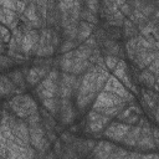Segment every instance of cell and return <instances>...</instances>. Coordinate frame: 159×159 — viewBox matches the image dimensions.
<instances>
[{
    "label": "cell",
    "mask_w": 159,
    "mask_h": 159,
    "mask_svg": "<svg viewBox=\"0 0 159 159\" xmlns=\"http://www.w3.org/2000/svg\"><path fill=\"white\" fill-rule=\"evenodd\" d=\"M9 106L11 111L16 114V117L20 119H26L29 116L37 113V106L35 101L30 96H26V94L12 98L9 102Z\"/></svg>",
    "instance_id": "obj_1"
},
{
    "label": "cell",
    "mask_w": 159,
    "mask_h": 159,
    "mask_svg": "<svg viewBox=\"0 0 159 159\" xmlns=\"http://www.w3.org/2000/svg\"><path fill=\"white\" fill-rule=\"evenodd\" d=\"M57 78H58V72L52 71L41 82H39V86L36 88V93L41 99L55 97V94L57 93V88H58Z\"/></svg>",
    "instance_id": "obj_2"
},
{
    "label": "cell",
    "mask_w": 159,
    "mask_h": 159,
    "mask_svg": "<svg viewBox=\"0 0 159 159\" xmlns=\"http://www.w3.org/2000/svg\"><path fill=\"white\" fill-rule=\"evenodd\" d=\"M124 102H127V101L123 99L122 97H119V96H117L112 92H108V91H102V92H98V94L96 96L92 109L98 111V109L108 108V107L117 106V104H120V103H124Z\"/></svg>",
    "instance_id": "obj_3"
},
{
    "label": "cell",
    "mask_w": 159,
    "mask_h": 159,
    "mask_svg": "<svg viewBox=\"0 0 159 159\" xmlns=\"http://www.w3.org/2000/svg\"><path fill=\"white\" fill-rule=\"evenodd\" d=\"M109 122H111V117L92 109L87 116V130L89 133H98L102 129H104Z\"/></svg>",
    "instance_id": "obj_4"
},
{
    "label": "cell",
    "mask_w": 159,
    "mask_h": 159,
    "mask_svg": "<svg viewBox=\"0 0 159 159\" xmlns=\"http://www.w3.org/2000/svg\"><path fill=\"white\" fill-rule=\"evenodd\" d=\"M29 128V138H30V144L35 148V149H42L46 145V138H45V133L43 129L40 125V122H34V123H29L27 125Z\"/></svg>",
    "instance_id": "obj_5"
},
{
    "label": "cell",
    "mask_w": 159,
    "mask_h": 159,
    "mask_svg": "<svg viewBox=\"0 0 159 159\" xmlns=\"http://www.w3.org/2000/svg\"><path fill=\"white\" fill-rule=\"evenodd\" d=\"M103 91H108V92H112L119 97H122L123 99L128 101L130 98V93L129 91L125 88V86L116 77V76H109L107 77L106 82H104V86H103Z\"/></svg>",
    "instance_id": "obj_6"
},
{
    "label": "cell",
    "mask_w": 159,
    "mask_h": 159,
    "mask_svg": "<svg viewBox=\"0 0 159 159\" xmlns=\"http://www.w3.org/2000/svg\"><path fill=\"white\" fill-rule=\"evenodd\" d=\"M129 128L130 125L127 123H120V122L108 123L107 127L104 128V137L116 142H120L125 135V133L129 130Z\"/></svg>",
    "instance_id": "obj_7"
},
{
    "label": "cell",
    "mask_w": 159,
    "mask_h": 159,
    "mask_svg": "<svg viewBox=\"0 0 159 159\" xmlns=\"http://www.w3.org/2000/svg\"><path fill=\"white\" fill-rule=\"evenodd\" d=\"M58 114H61V119L63 124H70L73 122L75 119V111L72 108V104L70 102V99L63 98L62 101H60V112Z\"/></svg>",
    "instance_id": "obj_8"
},
{
    "label": "cell",
    "mask_w": 159,
    "mask_h": 159,
    "mask_svg": "<svg viewBox=\"0 0 159 159\" xmlns=\"http://www.w3.org/2000/svg\"><path fill=\"white\" fill-rule=\"evenodd\" d=\"M116 145H113L109 142H99L96 148L93 149V154L92 157L94 158H109L111 154L113 153Z\"/></svg>",
    "instance_id": "obj_9"
},
{
    "label": "cell",
    "mask_w": 159,
    "mask_h": 159,
    "mask_svg": "<svg viewBox=\"0 0 159 159\" xmlns=\"http://www.w3.org/2000/svg\"><path fill=\"white\" fill-rule=\"evenodd\" d=\"M139 134H140V127H133V128L130 127L120 142L123 144H125L127 147H135L138 138H139Z\"/></svg>",
    "instance_id": "obj_10"
},
{
    "label": "cell",
    "mask_w": 159,
    "mask_h": 159,
    "mask_svg": "<svg viewBox=\"0 0 159 159\" xmlns=\"http://www.w3.org/2000/svg\"><path fill=\"white\" fill-rule=\"evenodd\" d=\"M47 71L45 68H40V67H36V68H31L27 75H26V81L29 84H37L45 76H46Z\"/></svg>",
    "instance_id": "obj_11"
},
{
    "label": "cell",
    "mask_w": 159,
    "mask_h": 159,
    "mask_svg": "<svg viewBox=\"0 0 159 159\" xmlns=\"http://www.w3.org/2000/svg\"><path fill=\"white\" fill-rule=\"evenodd\" d=\"M37 40H39V34H37L36 31H30V32H27V34L22 37V40H21L22 51L29 52V51L36 45Z\"/></svg>",
    "instance_id": "obj_12"
},
{
    "label": "cell",
    "mask_w": 159,
    "mask_h": 159,
    "mask_svg": "<svg viewBox=\"0 0 159 159\" xmlns=\"http://www.w3.org/2000/svg\"><path fill=\"white\" fill-rule=\"evenodd\" d=\"M42 103L43 106L46 107L47 111H50L53 116H57L58 112H60V101L56 99V98H46V99H42Z\"/></svg>",
    "instance_id": "obj_13"
},
{
    "label": "cell",
    "mask_w": 159,
    "mask_h": 159,
    "mask_svg": "<svg viewBox=\"0 0 159 159\" xmlns=\"http://www.w3.org/2000/svg\"><path fill=\"white\" fill-rule=\"evenodd\" d=\"M91 32H92V25H89L88 22L82 21L80 24V27H78V31H77V39L80 41L84 40L91 35Z\"/></svg>",
    "instance_id": "obj_14"
},
{
    "label": "cell",
    "mask_w": 159,
    "mask_h": 159,
    "mask_svg": "<svg viewBox=\"0 0 159 159\" xmlns=\"http://www.w3.org/2000/svg\"><path fill=\"white\" fill-rule=\"evenodd\" d=\"M12 91H15V86L10 80L6 78H0V94H9Z\"/></svg>",
    "instance_id": "obj_15"
},
{
    "label": "cell",
    "mask_w": 159,
    "mask_h": 159,
    "mask_svg": "<svg viewBox=\"0 0 159 159\" xmlns=\"http://www.w3.org/2000/svg\"><path fill=\"white\" fill-rule=\"evenodd\" d=\"M155 80H157V77L153 75V73H150L149 71H144L142 75H140V81L142 82H144L147 86H152L153 83H155Z\"/></svg>",
    "instance_id": "obj_16"
},
{
    "label": "cell",
    "mask_w": 159,
    "mask_h": 159,
    "mask_svg": "<svg viewBox=\"0 0 159 159\" xmlns=\"http://www.w3.org/2000/svg\"><path fill=\"white\" fill-rule=\"evenodd\" d=\"M25 16H26L30 21H32V22H36V21H37V15H36V10H35L34 5L29 6V7L25 10Z\"/></svg>",
    "instance_id": "obj_17"
},
{
    "label": "cell",
    "mask_w": 159,
    "mask_h": 159,
    "mask_svg": "<svg viewBox=\"0 0 159 159\" xmlns=\"http://www.w3.org/2000/svg\"><path fill=\"white\" fill-rule=\"evenodd\" d=\"M118 61H119V60H118L117 57H114V56H107L106 60H104V63H106V67H107L108 70L113 71V68L117 66Z\"/></svg>",
    "instance_id": "obj_18"
},
{
    "label": "cell",
    "mask_w": 159,
    "mask_h": 159,
    "mask_svg": "<svg viewBox=\"0 0 159 159\" xmlns=\"http://www.w3.org/2000/svg\"><path fill=\"white\" fill-rule=\"evenodd\" d=\"M0 5L5 9L10 10H16V0H0Z\"/></svg>",
    "instance_id": "obj_19"
},
{
    "label": "cell",
    "mask_w": 159,
    "mask_h": 159,
    "mask_svg": "<svg viewBox=\"0 0 159 159\" xmlns=\"http://www.w3.org/2000/svg\"><path fill=\"white\" fill-rule=\"evenodd\" d=\"M0 36H1V40L4 42H7L9 39H10V31L7 30L6 26H0Z\"/></svg>",
    "instance_id": "obj_20"
},
{
    "label": "cell",
    "mask_w": 159,
    "mask_h": 159,
    "mask_svg": "<svg viewBox=\"0 0 159 159\" xmlns=\"http://www.w3.org/2000/svg\"><path fill=\"white\" fill-rule=\"evenodd\" d=\"M16 10L20 12L25 10V2L22 0H16Z\"/></svg>",
    "instance_id": "obj_21"
},
{
    "label": "cell",
    "mask_w": 159,
    "mask_h": 159,
    "mask_svg": "<svg viewBox=\"0 0 159 159\" xmlns=\"http://www.w3.org/2000/svg\"><path fill=\"white\" fill-rule=\"evenodd\" d=\"M120 11H122V14H124V15H129V6H128L127 4L120 5Z\"/></svg>",
    "instance_id": "obj_22"
},
{
    "label": "cell",
    "mask_w": 159,
    "mask_h": 159,
    "mask_svg": "<svg viewBox=\"0 0 159 159\" xmlns=\"http://www.w3.org/2000/svg\"><path fill=\"white\" fill-rule=\"evenodd\" d=\"M73 46H75V43H72L71 41H67V42H66V43H65V45L62 46V51H67L68 48L71 50V48H72Z\"/></svg>",
    "instance_id": "obj_23"
},
{
    "label": "cell",
    "mask_w": 159,
    "mask_h": 159,
    "mask_svg": "<svg viewBox=\"0 0 159 159\" xmlns=\"http://www.w3.org/2000/svg\"><path fill=\"white\" fill-rule=\"evenodd\" d=\"M0 157H4V158H7V155H6V150L0 145Z\"/></svg>",
    "instance_id": "obj_24"
},
{
    "label": "cell",
    "mask_w": 159,
    "mask_h": 159,
    "mask_svg": "<svg viewBox=\"0 0 159 159\" xmlns=\"http://www.w3.org/2000/svg\"><path fill=\"white\" fill-rule=\"evenodd\" d=\"M116 4L120 6V5H123V4H125V0H116Z\"/></svg>",
    "instance_id": "obj_25"
},
{
    "label": "cell",
    "mask_w": 159,
    "mask_h": 159,
    "mask_svg": "<svg viewBox=\"0 0 159 159\" xmlns=\"http://www.w3.org/2000/svg\"><path fill=\"white\" fill-rule=\"evenodd\" d=\"M1 50H2V46H1V36H0V52H1Z\"/></svg>",
    "instance_id": "obj_26"
}]
</instances>
